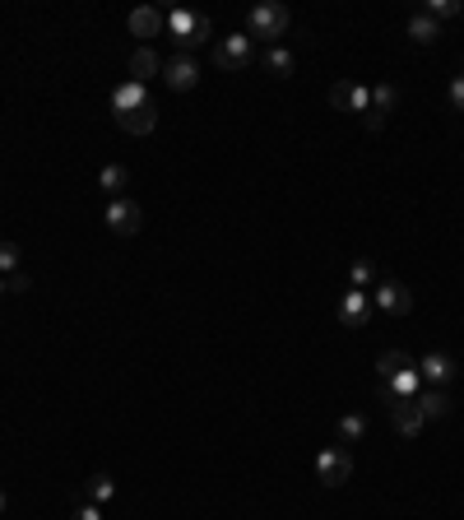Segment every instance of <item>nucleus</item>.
Segmentation results:
<instances>
[{"label": "nucleus", "instance_id": "18", "mask_svg": "<svg viewBox=\"0 0 464 520\" xmlns=\"http://www.w3.org/2000/svg\"><path fill=\"white\" fill-rule=\"evenodd\" d=\"M260 61H265V70L275 74V79H288V74H293V52H288V47H265Z\"/></svg>", "mask_w": 464, "mask_h": 520}, {"label": "nucleus", "instance_id": "28", "mask_svg": "<svg viewBox=\"0 0 464 520\" xmlns=\"http://www.w3.org/2000/svg\"><path fill=\"white\" fill-rule=\"evenodd\" d=\"M33 289V279L24 274V270H14V274H5V293H28Z\"/></svg>", "mask_w": 464, "mask_h": 520}, {"label": "nucleus", "instance_id": "11", "mask_svg": "<svg viewBox=\"0 0 464 520\" xmlns=\"http://www.w3.org/2000/svg\"><path fill=\"white\" fill-rule=\"evenodd\" d=\"M116 126H121L126 135H153L159 131V112H153V103L135 107V112H116Z\"/></svg>", "mask_w": 464, "mask_h": 520}, {"label": "nucleus", "instance_id": "12", "mask_svg": "<svg viewBox=\"0 0 464 520\" xmlns=\"http://www.w3.org/2000/svg\"><path fill=\"white\" fill-rule=\"evenodd\" d=\"M130 79L135 84H149V79H163V61L153 47H135L130 52Z\"/></svg>", "mask_w": 464, "mask_h": 520}, {"label": "nucleus", "instance_id": "17", "mask_svg": "<svg viewBox=\"0 0 464 520\" xmlns=\"http://www.w3.org/2000/svg\"><path fill=\"white\" fill-rule=\"evenodd\" d=\"M409 37H413V43H418V47H432V43H437V37H441V28H437V19H428V15H422V10H418V15L409 19Z\"/></svg>", "mask_w": 464, "mask_h": 520}, {"label": "nucleus", "instance_id": "33", "mask_svg": "<svg viewBox=\"0 0 464 520\" xmlns=\"http://www.w3.org/2000/svg\"><path fill=\"white\" fill-rule=\"evenodd\" d=\"M0 298H5V274H0Z\"/></svg>", "mask_w": 464, "mask_h": 520}, {"label": "nucleus", "instance_id": "32", "mask_svg": "<svg viewBox=\"0 0 464 520\" xmlns=\"http://www.w3.org/2000/svg\"><path fill=\"white\" fill-rule=\"evenodd\" d=\"M362 126H367V131H381L385 116H381V112H362Z\"/></svg>", "mask_w": 464, "mask_h": 520}, {"label": "nucleus", "instance_id": "2", "mask_svg": "<svg viewBox=\"0 0 464 520\" xmlns=\"http://www.w3.org/2000/svg\"><path fill=\"white\" fill-rule=\"evenodd\" d=\"M288 33V5H279V0H265V5H256L246 15V37L256 43H269V47H279V37Z\"/></svg>", "mask_w": 464, "mask_h": 520}, {"label": "nucleus", "instance_id": "19", "mask_svg": "<svg viewBox=\"0 0 464 520\" xmlns=\"http://www.w3.org/2000/svg\"><path fill=\"white\" fill-rule=\"evenodd\" d=\"M334 432H339L343 446H353V442H362V437H367V418H362V414H343Z\"/></svg>", "mask_w": 464, "mask_h": 520}, {"label": "nucleus", "instance_id": "31", "mask_svg": "<svg viewBox=\"0 0 464 520\" xmlns=\"http://www.w3.org/2000/svg\"><path fill=\"white\" fill-rule=\"evenodd\" d=\"M450 103L464 112V74H455V79H450Z\"/></svg>", "mask_w": 464, "mask_h": 520}, {"label": "nucleus", "instance_id": "6", "mask_svg": "<svg viewBox=\"0 0 464 520\" xmlns=\"http://www.w3.org/2000/svg\"><path fill=\"white\" fill-rule=\"evenodd\" d=\"M107 228L116 232V237H135L140 228H144V210L135 205V200H111V205H107Z\"/></svg>", "mask_w": 464, "mask_h": 520}, {"label": "nucleus", "instance_id": "4", "mask_svg": "<svg viewBox=\"0 0 464 520\" xmlns=\"http://www.w3.org/2000/svg\"><path fill=\"white\" fill-rule=\"evenodd\" d=\"M348 478H353V456H348L343 446H330V451L316 456V484L339 488V484H348Z\"/></svg>", "mask_w": 464, "mask_h": 520}, {"label": "nucleus", "instance_id": "13", "mask_svg": "<svg viewBox=\"0 0 464 520\" xmlns=\"http://www.w3.org/2000/svg\"><path fill=\"white\" fill-rule=\"evenodd\" d=\"M391 423H395V432H400V437H418L422 427H428V418L418 414L413 399H400V405H391Z\"/></svg>", "mask_w": 464, "mask_h": 520}, {"label": "nucleus", "instance_id": "34", "mask_svg": "<svg viewBox=\"0 0 464 520\" xmlns=\"http://www.w3.org/2000/svg\"><path fill=\"white\" fill-rule=\"evenodd\" d=\"M0 511H5V488H0Z\"/></svg>", "mask_w": 464, "mask_h": 520}, {"label": "nucleus", "instance_id": "8", "mask_svg": "<svg viewBox=\"0 0 464 520\" xmlns=\"http://www.w3.org/2000/svg\"><path fill=\"white\" fill-rule=\"evenodd\" d=\"M163 84L172 89V93H190L200 84V65H196V56H172V61H163Z\"/></svg>", "mask_w": 464, "mask_h": 520}, {"label": "nucleus", "instance_id": "5", "mask_svg": "<svg viewBox=\"0 0 464 520\" xmlns=\"http://www.w3.org/2000/svg\"><path fill=\"white\" fill-rule=\"evenodd\" d=\"M214 65H218V70H232V74L246 70V65H251V37H246V33L223 37V43L214 47Z\"/></svg>", "mask_w": 464, "mask_h": 520}, {"label": "nucleus", "instance_id": "9", "mask_svg": "<svg viewBox=\"0 0 464 520\" xmlns=\"http://www.w3.org/2000/svg\"><path fill=\"white\" fill-rule=\"evenodd\" d=\"M418 377H428L437 390H446V386L455 381V358H450V353H441V348H432V353L418 363Z\"/></svg>", "mask_w": 464, "mask_h": 520}, {"label": "nucleus", "instance_id": "24", "mask_svg": "<svg viewBox=\"0 0 464 520\" xmlns=\"http://www.w3.org/2000/svg\"><path fill=\"white\" fill-rule=\"evenodd\" d=\"M111 493H116V488H111V478H107V474H93L89 484H84V502H107Z\"/></svg>", "mask_w": 464, "mask_h": 520}, {"label": "nucleus", "instance_id": "10", "mask_svg": "<svg viewBox=\"0 0 464 520\" xmlns=\"http://www.w3.org/2000/svg\"><path fill=\"white\" fill-rule=\"evenodd\" d=\"M130 33L135 37H144V43H149V37H159V33H168V15L163 10H153V5H140V10H130Z\"/></svg>", "mask_w": 464, "mask_h": 520}, {"label": "nucleus", "instance_id": "22", "mask_svg": "<svg viewBox=\"0 0 464 520\" xmlns=\"http://www.w3.org/2000/svg\"><path fill=\"white\" fill-rule=\"evenodd\" d=\"M381 386H391L400 399H418V363H413L409 372H400L395 381H381Z\"/></svg>", "mask_w": 464, "mask_h": 520}, {"label": "nucleus", "instance_id": "25", "mask_svg": "<svg viewBox=\"0 0 464 520\" xmlns=\"http://www.w3.org/2000/svg\"><path fill=\"white\" fill-rule=\"evenodd\" d=\"M376 279H381V270H376L372 260H353V289H362V293H367V284L376 289Z\"/></svg>", "mask_w": 464, "mask_h": 520}, {"label": "nucleus", "instance_id": "30", "mask_svg": "<svg viewBox=\"0 0 464 520\" xmlns=\"http://www.w3.org/2000/svg\"><path fill=\"white\" fill-rule=\"evenodd\" d=\"M70 520H102V511L93 506V502H80V506H74V515Z\"/></svg>", "mask_w": 464, "mask_h": 520}, {"label": "nucleus", "instance_id": "29", "mask_svg": "<svg viewBox=\"0 0 464 520\" xmlns=\"http://www.w3.org/2000/svg\"><path fill=\"white\" fill-rule=\"evenodd\" d=\"M353 112H358V116L372 112V89H367V84H353Z\"/></svg>", "mask_w": 464, "mask_h": 520}, {"label": "nucleus", "instance_id": "7", "mask_svg": "<svg viewBox=\"0 0 464 520\" xmlns=\"http://www.w3.org/2000/svg\"><path fill=\"white\" fill-rule=\"evenodd\" d=\"M339 321H343L348 330H367V326H372V293L348 289V293L339 298Z\"/></svg>", "mask_w": 464, "mask_h": 520}, {"label": "nucleus", "instance_id": "26", "mask_svg": "<svg viewBox=\"0 0 464 520\" xmlns=\"http://www.w3.org/2000/svg\"><path fill=\"white\" fill-rule=\"evenodd\" d=\"M330 107L334 112H353V84H348V79H339V84L330 89Z\"/></svg>", "mask_w": 464, "mask_h": 520}, {"label": "nucleus", "instance_id": "3", "mask_svg": "<svg viewBox=\"0 0 464 520\" xmlns=\"http://www.w3.org/2000/svg\"><path fill=\"white\" fill-rule=\"evenodd\" d=\"M372 307L385 311V316H409L413 311V293L400 284V279H376V289H372Z\"/></svg>", "mask_w": 464, "mask_h": 520}, {"label": "nucleus", "instance_id": "27", "mask_svg": "<svg viewBox=\"0 0 464 520\" xmlns=\"http://www.w3.org/2000/svg\"><path fill=\"white\" fill-rule=\"evenodd\" d=\"M14 270H19V247L0 242V274H14Z\"/></svg>", "mask_w": 464, "mask_h": 520}, {"label": "nucleus", "instance_id": "20", "mask_svg": "<svg viewBox=\"0 0 464 520\" xmlns=\"http://www.w3.org/2000/svg\"><path fill=\"white\" fill-rule=\"evenodd\" d=\"M98 186H102L111 200H121V191H126V168H121V163H107L102 177H98Z\"/></svg>", "mask_w": 464, "mask_h": 520}, {"label": "nucleus", "instance_id": "16", "mask_svg": "<svg viewBox=\"0 0 464 520\" xmlns=\"http://www.w3.org/2000/svg\"><path fill=\"white\" fill-rule=\"evenodd\" d=\"M413 368V358L404 353V348H385L381 358H376V372H381V381H395L400 372H409Z\"/></svg>", "mask_w": 464, "mask_h": 520}, {"label": "nucleus", "instance_id": "15", "mask_svg": "<svg viewBox=\"0 0 464 520\" xmlns=\"http://www.w3.org/2000/svg\"><path fill=\"white\" fill-rule=\"evenodd\" d=\"M413 405H418V414L428 418V423H437V418H446V414H450V395H446V390H422V395L413 399Z\"/></svg>", "mask_w": 464, "mask_h": 520}, {"label": "nucleus", "instance_id": "21", "mask_svg": "<svg viewBox=\"0 0 464 520\" xmlns=\"http://www.w3.org/2000/svg\"><path fill=\"white\" fill-rule=\"evenodd\" d=\"M395 103H400V89H395V84H376V89H372V112L391 116V112H395Z\"/></svg>", "mask_w": 464, "mask_h": 520}, {"label": "nucleus", "instance_id": "1", "mask_svg": "<svg viewBox=\"0 0 464 520\" xmlns=\"http://www.w3.org/2000/svg\"><path fill=\"white\" fill-rule=\"evenodd\" d=\"M209 33H214L209 15H200V10H186V5L168 10V37H172L177 56H196V47H205V43H209Z\"/></svg>", "mask_w": 464, "mask_h": 520}, {"label": "nucleus", "instance_id": "23", "mask_svg": "<svg viewBox=\"0 0 464 520\" xmlns=\"http://www.w3.org/2000/svg\"><path fill=\"white\" fill-rule=\"evenodd\" d=\"M459 10H464L459 0H428V5H422V15L437 19V24H441V19H459Z\"/></svg>", "mask_w": 464, "mask_h": 520}, {"label": "nucleus", "instance_id": "14", "mask_svg": "<svg viewBox=\"0 0 464 520\" xmlns=\"http://www.w3.org/2000/svg\"><path fill=\"white\" fill-rule=\"evenodd\" d=\"M135 107H149V89H144V84L126 79V84L111 89V112H135Z\"/></svg>", "mask_w": 464, "mask_h": 520}]
</instances>
